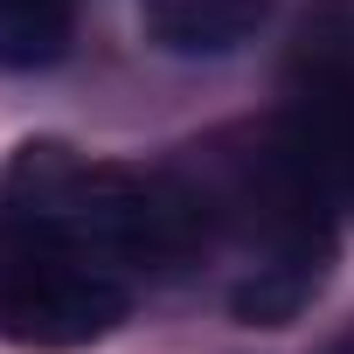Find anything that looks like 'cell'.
Segmentation results:
<instances>
[{"instance_id":"obj_1","label":"cell","mask_w":354,"mask_h":354,"mask_svg":"<svg viewBox=\"0 0 354 354\" xmlns=\"http://www.w3.org/2000/svg\"><path fill=\"white\" fill-rule=\"evenodd\" d=\"M8 209L35 243H63V250L97 257V264L174 271L209 243V202L188 181L146 174V167L77 160L56 139L15 153Z\"/></svg>"},{"instance_id":"obj_2","label":"cell","mask_w":354,"mask_h":354,"mask_svg":"<svg viewBox=\"0 0 354 354\" xmlns=\"http://www.w3.org/2000/svg\"><path fill=\"white\" fill-rule=\"evenodd\" d=\"M118 319H125V285L97 257H77L63 243H35L0 278V333L15 347H42V354L91 347Z\"/></svg>"},{"instance_id":"obj_3","label":"cell","mask_w":354,"mask_h":354,"mask_svg":"<svg viewBox=\"0 0 354 354\" xmlns=\"http://www.w3.org/2000/svg\"><path fill=\"white\" fill-rule=\"evenodd\" d=\"M326 264H333L326 223H306V230H292V236H271V243H264V264L230 292L236 319H243V326H285V319L326 285Z\"/></svg>"},{"instance_id":"obj_4","label":"cell","mask_w":354,"mask_h":354,"mask_svg":"<svg viewBox=\"0 0 354 354\" xmlns=\"http://www.w3.org/2000/svg\"><path fill=\"white\" fill-rule=\"evenodd\" d=\"M271 0H139L146 35L174 56H223L243 35H257Z\"/></svg>"},{"instance_id":"obj_5","label":"cell","mask_w":354,"mask_h":354,"mask_svg":"<svg viewBox=\"0 0 354 354\" xmlns=\"http://www.w3.org/2000/svg\"><path fill=\"white\" fill-rule=\"evenodd\" d=\"M70 0H0V70H49L70 49Z\"/></svg>"},{"instance_id":"obj_6","label":"cell","mask_w":354,"mask_h":354,"mask_svg":"<svg viewBox=\"0 0 354 354\" xmlns=\"http://www.w3.org/2000/svg\"><path fill=\"white\" fill-rule=\"evenodd\" d=\"M313 104H319V118H326L333 167H340V181H347V195H354V77H347V84H326V91H313Z\"/></svg>"}]
</instances>
